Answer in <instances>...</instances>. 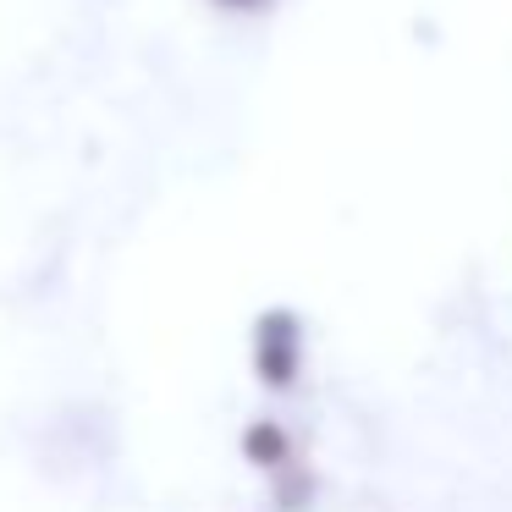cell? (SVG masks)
<instances>
[{"mask_svg":"<svg viewBox=\"0 0 512 512\" xmlns=\"http://www.w3.org/2000/svg\"><path fill=\"white\" fill-rule=\"evenodd\" d=\"M237 452H243V463H254L259 474H281V468L292 463V435L281 419H248L243 435H237Z\"/></svg>","mask_w":512,"mask_h":512,"instance_id":"2","label":"cell"},{"mask_svg":"<svg viewBox=\"0 0 512 512\" xmlns=\"http://www.w3.org/2000/svg\"><path fill=\"white\" fill-rule=\"evenodd\" d=\"M221 12H259V6H270V0H215Z\"/></svg>","mask_w":512,"mask_h":512,"instance_id":"3","label":"cell"},{"mask_svg":"<svg viewBox=\"0 0 512 512\" xmlns=\"http://www.w3.org/2000/svg\"><path fill=\"white\" fill-rule=\"evenodd\" d=\"M248 358H254V380L265 391H292L303 375V325L292 309H265L254 320V342H248Z\"/></svg>","mask_w":512,"mask_h":512,"instance_id":"1","label":"cell"}]
</instances>
